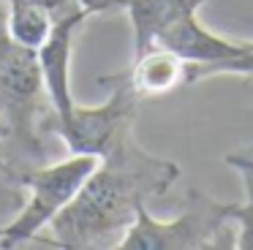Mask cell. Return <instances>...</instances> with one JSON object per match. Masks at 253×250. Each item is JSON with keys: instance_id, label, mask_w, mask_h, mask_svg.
Instances as JSON below:
<instances>
[{"instance_id": "6da1fadb", "label": "cell", "mask_w": 253, "mask_h": 250, "mask_svg": "<svg viewBox=\"0 0 253 250\" xmlns=\"http://www.w3.org/2000/svg\"><path fill=\"white\" fill-rule=\"evenodd\" d=\"M180 179V166L147 152L133 133L101 155L74 201L49 223L63 250L117 248L139 207L164 196Z\"/></svg>"}, {"instance_id": "7a4b0ae2", "label": "cell", "mask_w": 253, "mask_h": 250, "mask_svg": "<svg viewBox=\"0 0 253 250\" xmlns=\"http://www.w3.org/2000/svg\"><path fill=\"white\" fill-rule=\"evenodd\" d=\"M237 201H218L204 190H188L185 207L171 220L139 207L117 250H218L234 248L231 212Z\"/></svg>"}, {"instance_id": "3957f363", "label": "cell", "mask_w": 253, "mask_h": 250, "mask_svg": "<svg viewBox=\"0 0 253 250\" xmlns=\"http://www.w3.org/2000/svg\"><path fill=\"white\" fill-rule=\"evenodd\" d=\"M98 161V155L71 152L57 163L25 171L22 188L28 190V201L14 220L0 226V248H19L25 242L39 239L41 231L49 228V223L74 201V196L93 174Z\"/></svg>"}, {"instance_id": "277c9868", "label": "cell", "mask_w": 253, "mask_h": 250, "mask_svg": "<svg viewBox=\"0 0 253 250\" xmlns=\"http://www.w3.org/2000/svg\"><path fill=\"white\" fill-rule=\"evenodd\" d=\"M44 103L39 57L33 49L11 41L6 30V5L0 0V112L11 123V139L30 158L41 155L39 123Z\"/></svg>"}, {"instance_id": "5b68a950", "label": "cell", "mask_w": 253, "mask_h": 250, "mask_svg": "<svg viewBox=\"0 0 253 250\" xmlns=\"http://www.w3.org/2000/svg\"><path fill=\"white\" fill-rule=\"evenodd\" d=\"M101 84L112 87V95L95 106H79L74 103L71 114L63 123H49L46 130L57 133L71 152L84 155H106L115 144H120L128 133H133L136 106L142 98L120 79V76H104Z\"/></svg>"}, {"instance_id": "8992f818", "label": "cell", "mask_w": 253, "mask_h": 250, "mask_svg": "<svg viewBox=\"0 0 253 250\" xmlns=\"http://www.w3.org/2000/svg\"><path fill=\"white\" fill-rule=\"evenodd\" d=\"M87 19L82 8L63 14L55 19L46 41L36 49L41 68V84L49 103V117L44 120V128L49 123H63L74 109V92H71V57H74V38H77L82 22Z\"/></svg>"}, {"instance_id": "52a82bcc", "label": "cell", "mask_w": 253, "mask_h": 250, "mask_svg": "<svg viewBox=\"0 0 253 250\" xmlns=\"http://www.w3.org/2000/svg\"><path fill=\"white\" fill-rule=\"evenodd\" d=\"M153 46H161V49H169V52L180 54L182 60L191 63V68H204V65H215V63H223V60H234L245 52V43L242 41L218 36L210 27H204L199 22V14L171 25L166 33H161L155 38Z\"/></svg>"}, {"instance_id": "ba28073f", "label": "cell", "mask_w": 253, "mask_h": 250, "mask_svg": "<svg viewBox=\"0 0 253 250\" xmlns=\"http://www.w3.org/2000/svg\"><path fill=\"white\" fill-rule=\"evenodd\" d=\"M188 74H191L188 60H182L180 54L169 52V49L153 46L147 52L136 54L131 68L117 76L139 98H161L174 90H182V87H191L188 84Z\"/></svg>"}, {"instance_id": "9c48e42d", "label": "cell", "mask_w": 253, "mask_h": 250, "mask_svg": "<svg viewBox=\"0 0 253 250\" xmlns=\"http://www.w3.org/2000/svg\"><path fill=\"white\" fill-rule=\"evenodd\" d=\"M207 0H131L126 8L133 30V57L147 52L161 33H166L171 25L196 16L199 8Z\"/></svg>"}, {"instance_id": "30bf717a", "label": "cell", "mask_w": 253, "mask_h": 250, "mask_svg": "<svg viewBox=\"0 0 253 250\" xmlns=\"http://www.w3.org/2000/svg\"><path fill=\"white\" fill-rule=\"evenodd\" d=\"M3 5H6V30L11 36V41L36 52L46 41L57 16L49 8H44L39 3H28V0H11V3Z\"/></svg>"}, {"instance_id": "8fae6325", "label": "cell", "mask_w": 253, "mask_h": 250, "mask_svg": "<svg viewBox=\"0 0 253 250\" xmlns=\"http://www.w3.org/2000/svg\"><path fill=\"white\" fill-rule=\"evenodd\" d=\"M231 228H234V250H253V204L237 201L231 212Z\"/></svg>"}, {"instance_id": "7c38bea8", "label": "cell", "mask_w": 253, "mask_h": 250, "mask_svg": "<svg viewBox=\"0 0 253 250\" xmlns=\"http://www.w3.org/2000/svg\"><path fill=\"white\" fill-rule=\"evenodd\" d=\"M223 163L231 166L242 177V185H245V201L253 204V150L229 152V155H223Z\"/></svg>"}, {"instance_id": "4fadbf2b", "label": "cell", "mask_w": 253, "mask_h": 250, "mask_svg": "<svg viewBox=\"0 0 253 250\" xmlns=\"http://www.w3.org/2000/svg\"><path fill=\"white\" fill-rule=\"evenodd\" d=\"M77 5L87 16H98V14H117V11H126L128 5H131V0H77Z\"/></svg>"}, {"instance_id": "5bb4252c", "label": "cell", "mask_w": 253, "mask_h": 250, "mask_svg": "<svg viewBox=\"0 0 253 250\" xmlns=\"http://www.w3.org/2000/svg\"><path fill=\"white\" fill-rule=\"evenodd\" d=\"M14 185H22V177H17V171L8 166V161L0 158V193L17 196V188H14Z\"/></svg>"}, {"instance_id": "9a60e30c", "label": "cell", "mask_w": 253, "mask_h": 250, "mask_svg": "<svg viewBox=\"0 0 253 250\" xmlns=\"http://www.w3.org/2000/svg\"><path fill=\"white\" fill-rule=\"evenodd\" d=\"M3 141H11V123L6 120V114L0 112V144Z\"/></svg>"}]
</instances>
